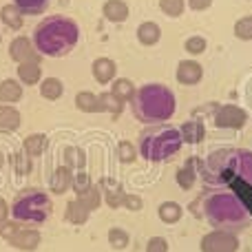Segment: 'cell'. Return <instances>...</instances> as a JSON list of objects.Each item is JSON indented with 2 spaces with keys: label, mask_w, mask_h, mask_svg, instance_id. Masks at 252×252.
Instances as JSON below:
<instances>
[{
  "label": "cell",
  "mask_w": 252,
  "mask_h": 252,
  "mask_svg": "<svg viewBox=\"0 0 252 252\" xmlns=\"http://www.w3.org/2000/svg\"><path fill=\"white\" fill-rule=\"evenodd\" d=\"M118 159L122 161V164H133V161L137 159V148L130 142L122 139V142L118 144Z\"/></svg>",
  "instance_id": "cell-36"
},
{
  "label": "cell",
  "mask_w": 252,
  "mask_h": 252,
  "mask_svg": "<svg viewBox=\"0 0 252 252\" xmlns=\"http://www.w3.org/2000/svg\"><path fill=\"white\" fill-rule=\"evenodd\" d=\"M146 252H168V241H166V237H151L146 244Z\"/></svg>",
  "instance_id": "cell-41"
},
{
  "label": "cell",
  "mask_w": 252,
  "mask_h": 252,
  "mask_svg": "<svg viewBox=\"0 0 252 252\" xmlns=\"http://www.w3.org/2000/svg\"><path fill=\"white\" fill-rule=\"evenodd\" d=\"M106 237H109V244L113 250H124L126 246L130 244V235L124 230V228H111Z\"/></svg>",
  "instance_id": "cell-33"
},
{
  "label": "cell",
  "mask_w": 252,
  "mask_h": 252,
  "mask_svg": "<svg viewBox=\"0 0 252 252\" xmlns=\"http://www.w3.org/2000/svg\"><path fill=\"white\" fill-rule=\"evenodd\" d=\"M11 215L16 221H29V223H42L51 215V199L40 190H27L13 201Z\"/></svg>",
  "instance_id": "cell-6"
},
{
  "label": "cell",
  "mask_w": 252,
  "mask_h": 252,
  "mask_svg": "<svg viewBox=\"0 0 252 252\" xmlns=\"http://www.w3.org/2000/svg\"><path fill=\"white\" fill-rule=\"evenodd\" d=\"M89 215H91V210L87 208V206L82 204V201L75 197L73 201H69L66 204V221L69 223H75V226H82V223H87L89 221Z\"/></svg>",
  "instance_id": "cell-23"
},
{
  "label": "cell",
  "mask_w": 252,
  "mask_h": 252,
  "mask_svg": "<svg viewBox=\"0 0 252 252\" xmlns=\"http://www.w3.org/2000/svg\"><path fill=\"white\" fill-rule=\"evenodd\" d=\"M157 217H159V221L166 223V226H175V223L182 221L184 208L177 201H161L159 208H157Z\"/></svg>",
  "instance_id": "cell-18"
},
{
  "label": "cell",
  "mask_w": 252,
  "mask_h": 252,
  "mask_svg": "<svg viewBox=\"0 0 252 252\" xmlns=\"http://www.w3.org/2000/svg\"><path fill=\"white\" fill-rule=\"evenodd\" d=\"M31 157L27 155L25 151H20V153H16V155H13V166H16V173L18 175H27L31 170Z\"/></svg>",
  "instance_id": "cell-39"
},
{
  "label": "cell",
  "mask_w": 252,
  "mask_h": 252,
  "mask_svg": "<svg viewBox=\"0 0 252 252\" xmlns=\"http://www.w3.org/2000/svg\"><path fill=\"white\" fill-rule=\"evenodd\" d=\"M100 109L102 113H111L113 118H120L124 111V102L118 100V97L113 95V93H100Z\"/></svg>",
  "instance_id": "cell-30"
},
{
  "label": "cell",
  "mask_w": 252,
  "mask_h": 252,
  "mask_svg": "<svg viewBox=\"0 0 252 252\" xmlns=\"http://www.w3.org/2000/svg\"><path fill=\"white\" fill-rule=\"evenodd\" d=\"M159 9L168 18H179L186 9V2L184 0H159Z\"/></svg>",
  "instance_id": "cell-35"
},
{
  "label": "cell",
  "mask_w": 252,
  "mask_h": 252,
  "mask_svg": "<svg viewBox=\"0 0 252 252\" xmlns=\"http://www.w3.org/2000/svg\"><path fill=\"white\" fill-rule=\"evenodd\" d=\"M22 100V84L18 80H2L0 82V104H16Z\"/></svg>",
  "instance_id": "cell-21"
},
{
  "label": "cell",
  "mask_w": 252,
  "mask_h": 252,
  "mask_svg": "<svg viewBox=\"0 0 252 252\" xmlns=\"http://www.w3.org/2000/svg\"><path fill=\"white\" fill-rule=\"evenodd\" d=\"M80 40V27L66 16H49L35 27L33 47L42 56H66Z\"/></svg>",
  "instance_id": "cell-2"
},
{
  "label": "cell",
  "mask_w": 252,
  "mask_h": 252,
  "mask_svg": "<svg viewBox=\"0 0 252 252\" xmlns=\"http://www.w3.org/2000/svg\"><path fill=\"white\" fill-rule=\"evenodd\" d=\"M91 186H93V182H91V177H89L84 170H78V173H73V184H71V188H73L75 197L82 195V192L89 190Z\"/></svg>",
  "instance_id": "cell-38"
},
{
  "label": "cell",
  "mask_w": 252,
  "mask_h": 252,
  "mask_svg": "<svg viewBox=\"0 0 252 252\" xmlns=\"http://www.w3.org/2000/svg\"><path fill=\"white\" fill-rule=\"evenodd\" d=\"M62 93H64V84H62V80L58 78H47L42 80V84H40V95L44 97V100H60Z\"/></svg>",
  "instance_id": "cell-26"
},
{
  "label": "cell",
  "mask_w": 252,
  "mask_h": 252,
  "mask_svg": "<svg viewBox=\"0 0 252 252\" xmlns=\"http://www.w3.org/2000/svg\"><path fill=\"white\" fill-rule=\"evenodd\" d=\"M197 168H199V159H197V157L186 159V164H184L182 168H177V173H175V182H177V186L182 188V190H190V188L195 186L197 175H199Z\"/></svg>",
  "instance_id": "cell-12"
},
{
  "label": "cell",
  "mask_w": 252,
  "mask_h": 252,
  "mask_svg": "<svg viewBox=\"0 0 252 252\" xmlns=\"http://www.w3.org/2000/svg\"><path fill=\"white\" fill-rule=\"evenodd\" d=\"M102 13L109 22H124L128 18V4L124 0H106Z\"/></svg>",
  "instance_id": "cell-22"
},
{
  "label": "cell",
  "mask_w": 252,
  "mask_h": 252,
  "mask_svg": "<svg viewBox=\"0 0 252 252\" xmlns=\"http://www.w3.org/2000/svg\"><path fill=\"white\" fill-rule=\"evenodd\" d=\"M135 84L130 82V80H126V78H118V80H113V87H111V93H113L118 100H122V102H130L133 100V95H135Z\"/></svg>",
  "instance_id": "cell-29"
},
{
  "label": "cell",
  "mask_w": 252,
  "mask_h": 252,
  "mask_svg": "<svg viewBox=\"0 0 252 252\" xmlns=\"http://www.w3.org/2000/svg\"><path fill=\"white\" fill-rule=\"evenodd\" d=\"M13 4L22 11V16H40L49 7V0H13Z\"/></svg>",
  "instance_id": "cell-31"
},
{
  "label": "cell",
  "mask_w": 252,
  "mask_h": 252,
  "mask_svg": "<svg viewBox=\"0 0 252 252\" xmlns=\"http://www.w3.org/2000/svg\"><path fill=\"white\" fill-rule=\"evenodd\" d=\"M204 219L213 230L244 232L250 226V213L246 204L232 192H213L204 199Z\"/></svg>",
  "instance_id": "cell-3"
},
{
  "label": "cell",
  "mask_w": 252,
  "mask_h": 252,
  "mask_svg": "<svg viewBox=\"0 0 252 252\" xmlns=\"http://www.w3.org/2000/svg\"><path fill=\"white\" fill-rule=\"evenodd\" d=\"M159 38H161V29L157 22L146 20L137 27V40L144 44V47H155V44L159 42Z\"/></svg>",
  "instance_id": "cell-20"
},
{
  "label": "cell",
  "mask_w": 252,
  "mask_h": 252,
  "mask_svg": "<svg viewBox=\"0 0 252 252\" xmlns=\"http://www.w3.org/2000/svg\"><path fill=\"white\" fill-rule=\"evenodd\" d=\"M210 4H213V0H188V7L192 11H206Z\"/></svg>",
  "instance_id": "cell-42"
},
{
  "label": "cell",
  "mask_w": 252,
  "mask_h": 252,
  "mask_svg": "<svg viewBox=\"0 0 252 252\" xmlns=\"http://www.w3.org/2000/svg\"><path fill=\"white\" fill-rule=\"evenodd\" d=\"M184 139L179 128L168 124L148 126L139 135V155L146 161H168L182 148Z\"/></svg>",
  "instance_id": "cell-5"
},
{
  "label": "cell",
  "mask_w": 252,
  "mask_h": 252,
  "mask_svg": "<svg viewBox=\"0 0 252 252\" xmlns=\"http://www.w3.org/2000/svg\"><path fill=\"white\" fill-rule=\"evenodd\" d=\"M75 106H78L82 113H102L100 109V95L91 91H80L75 95Z\"/></svg>",
  "instance_id": "cell-24"
},
{
  "label": "cell",
  "mask_w": 252,
  "mask_h": 252,
  "mask_svg": "<svg viewBox=\"0 0 252 252\" xmlns=\"http://www.w3.org/2000/svg\"><path fill=\"white\" fill-rule=\"evenodd\" d=\"M71 184H73V170L69 166H58L51 175L49 186H51V190L56 195H64L66 190H71Z\"/></svg>",
  "instance_id": "cell-16"
},
{
  "label": "cell",
  "mask_w": 252,
  "mask_h": 252,
  "mask_svg": "<svg viewBox=\"0 0 252 252\" xmlns=\"http://www.w3.org/2000/svg\"><path fill=\"white\" fill-rule=\"evenodd\" d=\"M64 166H69L71 170H84V166H87V155H84L82 148L66 146L64 148Z\"/></svg>",
  "instance_id": "cell-28"
},
{
  "label": "cell",
  "mask_w": 252,
  "mask_h": 252,
  "mask_svg": "<svg viewBox=\"0 0 252 252\" xmlns=\"http://www.w3.org/2000/svg\"><path fill=\"white\" fill-rule=\"evenodd\" d=\"M91 73L100 84H111L115 80V75H118V66H115V62L111 58H97L91 66Z\"/></svg>",
  "instance_id": "cell-14"
},
{
  "label": "cell",
  "mask_w": 252,
  "mask_h": 252,
  "mask_svg": "<svg viewBox=\"0 0 252 252\" xmlns=\"http://www.w3.org/2000/svg\"><path fill=\"white\" fill-rule=\"evenodd\" d=\"M199 175L206 184H219L230 182L232 177L244 179L252 186V151L248 148H219L210 153L204 161L199 159Z\"/></svg>",
  "instance_id": "cell-1"
},
{
  "label": "cell",
  "mask_w": 252,
  "mask_h": 252,
  "mask_svg": "<svg viewBox=\"0 0 252 252\" xmlns=\"http://www.w3.org/2000/svg\"><path fill=\"white\" fill-rule=\"evenodd\" d=\"M175 78H177V82L184 84V87H195V84H199L201 78H204V66L197 60H182L177 64Z\"/></svg>",
  "instance_id": "cell-10"
},
{
  "label": "cell",
  "mask_w": 252,
  "mask_h": 252,
  "mask_svg": "<svg viewBox=\"0 0 252 252\" xmlns=\"http://www.w3.org/2000/svg\"><path fill=\"white\" fill-rule=\"evenodd\" d=\"M239 237L228 230H210L199 241L201 252H239Z\"/></svg>",
  "instance_id": "cell-7"
},
{
  "label": "cell",
  "mask_w": 252,
  "mask_h": 252,
  "mask_svg": "<svg viewBox=\"0 0 252 252\" xmlns=\"http://www.w3.org/2000/svg\"><path fill=\"white\" fill-rule=\"evenodd\" d=\"M2 166H4V153H2V148H0V170H2Z\"/></svg>",
  "instance_id": "cell-44"
},
{
  "label": "cell",
  "mask_w": 252,
  "mask_h": 252,
  "mask_svg": "<svg viewBox=\"0 0 252 252\" xmlns=\"http://www.w3.org/2000/svg\"><path fill=\"white\" fill-rule=\"evenodd\" d=\"M206 47H208V42H206L204 35H190V38L184 42V49H186L190 56H201V53L206 51Z\"/></svg>",
  "instance_id": "cell-37"
},
{
  "label": "cell",
  "mask_w": 252,
  "mask_h": 252,
  "mask_svg": "<svg viewBox=\"0 0 252 252\" xmlns=\"http://www.w3.org/2000/svg\"><path fill=\"white\" fill-rule=\"evenodd\" d=\"M18 78H20L22 84L27 87H33L42 80V69H40V60H29L18 64Z\"/></svg>",
  "instance_id": "cell-19"
},
{
  "label": "cell",
  "mask_w": 252,
  "mask_h": 252,
  "mask_svg": "<svg viewBox=\"0 0 252 252\" xmlns=\"http://www.w3.org/2000/svg\"><path fill=\"white\" fill-rule=\"evenodd\" d=\"M78 199L82 201V204L87 206V208L91 210V213H93V210L100 208V204L104 201V199H102V190H100V186H95V184H93V186L89 188V190H84L82 195H78Z\"/></svg>",
  "instance_id": "cell-32"
},
{
  "label": "cell",
  "mask_w": 252,
  "mask_h": 252,
  "mask_svg": "<svg viewBox=\"0 0 252 252\" xmlns=\"http://www.w3.org/2000/svg\"><path fill=\"white\" fill-rule=\"evenodd\" d=\"M235 35L244 42H250L252 40V16H244L235 22Z\"/></svg>",
  "instance_id": "cell-34"
},
{
  "label": "cell",
  "mask_w": 252,
  "mask_h": 252,
  "mask_svg": "<svg viewBox=\"0 0 252 252\" xmlns=\"http://www.w3.org/2000/svg\"><path fill=\"white\" fill-rule=\"evenodd\" d=\"M179 133H182V139L184 144H201L206 137V126L201 120H188V122H184L179 126Z\"/></svg>",
  "instance_id": "cell-15"
},
{
  "label": "cell",
  "mask_w": 252,
  "mask_h": 252,
  "mask_svg": "<svg viewBox=\"0 0 252 252\" xmlns=\"http://www.w3.org/2000/svg\"><path fill=\"white\" fill-rule=\"evenodd\" d=\"M213 120H215V126H217V128L239 130L248 124V113L237 104H221L217 111H215Z\"/></svg>",
  "instance_id": "cell-8"
},
{
  "label": "cell",
  "mask_w": 252,
  "mask_h": 252,
  "mask_svg": "<svg viewBox=\"0 0 252 252\" xmlns=\"http://www.w3.org/2000/svg\"><path fill=\"white\" fill-rule=\"evenodd\" d=\"M20 111L13 104H0V133H13L20 128Z\"/></svg>",
  "instance_id": "cell-17"
},
{
  "label": "cell",
  "mask_w": 252,
  "mask_h": 252,
  "mask_svg": "<svg viewBox=\"0 0 252 252\" xmlns=\"http://www.w3.org/2000/svg\"><path fill=\"white\" fill-rule=\"evenodd\" d=\"M0 20H2V25H7L9 29L18 31L22 27V11L16 4H4V7L0 9Z\"/></svg>",
  "instance_id": "cell-27"
},
{
  "label": "cell",
  "mask_w": 252,
  "mask_h": 252,
  "mask_svg": "<svg viewBox=\"0 0 252 252\" xmlns=\"http://www.w3.org/2000/svg\"><path fill=\"white\" fill-rule=\"evenodd\" d=\"M100 190H102V199H104V204L109 206V208H120V206L124 204L126 192H124L122 184L113 182V179H102Z\"/></svg>",
  "instance_id": "cell-13"
},
{
  "label": "cell",
  "mask_w": 252,
  "mask_h": 252,
  "mask_svg": "<svg viewBox=\"0 0 252 252\" xmlns=\"http://www.w3.org/2000/svg\"><path fill=\"white\" fill-rule=\"evenodd\" d=\"M47 144H49L47 135L33 133V135H29V137L25 139V144H22V151H25L29 157H40L44 151H47Z\"/></svg>",
  "instance_id": "cell-25"
},
{
  "label": "cell",
  "mask_w": 252,
  "mask_h": 252,
  "mask_svg": "<svg viewBox=\"0 0 252 252\" xmlns=\"http://www.w3.org/2000/svg\"><path fill=\"white\" fill-rule=\"evenodd\" d=\"M7 241L13 246V248H18L22 252H33L40 246V241H42V235H40V230H35V228L18 226L16 230H13V235L9 237Z\"/></svg>",
  "instance_id": "cell-9"
},
{
  "label": "cell",
  "mask_w": 252,
  "mask_h": 252,
  "mask_svg": "<svg viewBox=\"0 0 252 252\" xmlns=\"http://www.w3.org/2000/svg\"><path fill=\"white\" fill-rule=\"evenodd\" d=\"M122 208L130 210V213H139V210L144 208V199H142V197H139V195H128V192H126Z\"/></svg>",
  "instance_id": "cell-40"
},
{
  "label": "cell",
  "mask_w": 252,
  "mask_h": 252,
  "mask_svg": "<svg viewBox=\"0 0 252 252\" xmlns=\"http://www.w3.org/2000/svg\"><path fill=\"white\" fill-rule=\"evenodd\" d=\"M9 56H11V60H16L18 64L29 62V60H40L38 51H35V47H33V42H31L29 38H25V35L13 38V42L9 44Z\"/></svg>",
  "instance_id": "cell-11"
},
{
  "label": "cell",
  "mask_w": 252,
  "mask_h": 252,
  "mask_svg": "<svg viewBox=\"0 0 252 252\" xmlns=\"http://www.w3.org/2000/svg\"><path fill=\"white\" fill-rule=\"evenodd\" d=\"M9 213H11V206L7 204V199H2V197H0V226H2V223L7 221Z\"/></svg>",
  "instance_id": "cell-43"
},
{
  "label": "cell",
  "mask_w": 252,
  "mask_h": 252,
  "mask_svg": "<svg viewBox=\"0 0 252 252\" xmlns=\"http://www.w3.org/2000/svg\"><path fill=\"white\" fill-rule=\"evenodd\" d=\"M130 109H133L135 120L155 126L173 118L177 111V100H175V93L164 84H144L135 91Z\"/></svg>",
  "instance_id": "cell-4"
}]
</instances>
